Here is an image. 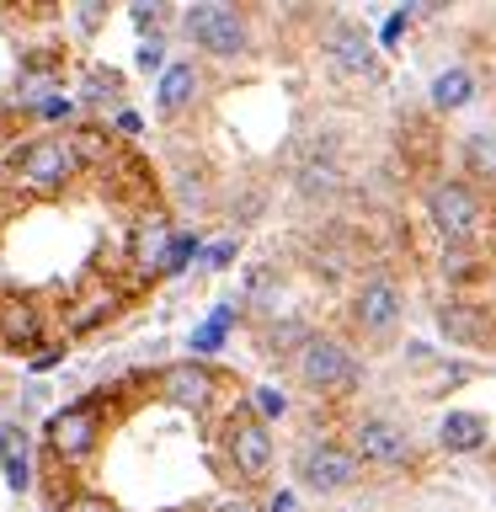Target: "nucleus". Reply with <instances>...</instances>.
Returning a JSON list of instances; mask_svg holds the SVG:
<instances>
[{
	"instance_id": "obj_1",
	"label": "nucleus",
	"mask_w": 496,
	"mask_h": 512,
	"mask_svg": "<svg viewBox=\"0 0 496 512\" xmlns=\"http://www.w3.org/2000/svg\"><path fill=\"white\" fill-rule=\"evenodd\" d=\"M11 171H16V182L32 187V192H64L70 176L80 171V150H75V139L38 134V139H27L11 150Z\"/></svg>"
},
{
	"instance_id": "obj_2",
	"label": "nucleus",
	"mask_w": 496,
	"mask_h": 512,
	"mask_svg": "<svg viewBox=\"0 0 496 512\" xmlns=\"http://www.w3.org/2000/svg\"><path fill=\"white\" fill-rule=\"evenodd\" d=\"M182 32H187L192 48H203V54H214V59H240L251 48V22L235 6H219V0L187 6L182 11Z\"/></svg>"
},
{
	"instance_id": "obj_3",
	"label": "nucleus",
	"mask_w": 496,
	"mask_h": 512,
	"mask_svg": "<svg viewBox=\"0 0 496 512\" xmlns=\"http://www.w3.org/2000/svg\"><path fill=\"white\" fill-rule=\"evenodd\" d=\"M294 475L304 491H320V496H336L347 486H358L363 464L352 459V448H336V443H304L299 459H294Z\"/></svg>"
},
{
	"instance_id": "obj_4",
	"label": "nucleus",
	"mask_w": 496,
	"mask_h": 512,
	"mask_svg": "<svg viewBox=\"0 0 496 512\" xmlns=\"http://www.w3.org/2000/svg\"><path fill=\"white\" fill-rule=\"evenodd\" d=\"M224 454H230L235 475L246 480V486L267 480V470H272V432H267V422H256L251 411H235L230 422H224Z\"/></svg>"
},
{
	"instance_id": "obj_5",
	"label": "nucleus",
	"mask_w": 496,
	"mask_h": 512,
	"mask_svg": "<svg viewBox=\"0 0 496 512\" xmlns=\"http://www.w3.org/2000/svg\"><path fill=\"white\" fill-rule=\"evenodd\" d=\"M96 443H102V411H96V400H75V406L48 416V448H54V459L80 464L86 454H96Z\"/></svg>"
},
{
	"instance_id": "obj_6",
	"label": "nucleus",
	"mask_w": 496,
	"mask_h": 512,
	"mask_svg": "<svg viewBox=\"0 0 496 512\" xmlns=\"http://www.w3.org/2000/svg\"><path fill=\"white\" fill-rule=\"evenodd\" d=\"M427 219L443 230L448 246H464L480 230V198L464 182H438L427 187Z\"/></svg>"
},
{
	"instance_id": "obj_7",
	"label": "nucleus",
	"mask_w": 496,
	"mask_h": 512,
	"mask_svg": "<svg viewBox=\"0 0 496 512\" xmlns=\"http://www.w3.org/2000/svg\"><path fill=\"white\" fill-rule=\"evenodd\" d=\"M299 379L310 384V390H347V384H358V363H352V352L342 342L310 336V342L299 347Z\"/></svg>"
},
{
	"instance_id": "obj_8",
	"label": "nucleus",
	"mask_w": 496,
	"mask_h": 512,
	"mask_svg": "<svg viewBox=\"0 0 496 512\" xmlns=\"http://www.w3.org/2000/svg\"><path fill=\"white\" fill-rule=\"evenodd\" d=\"M411 432L395 427L390 416H363L358 432H352V459L368 464H411Z\"/></svg>"
},
{
	"instance_id": "obj_9",
	"label": "nucleus",
	"mask_w": 496,
	"mask_h": 512,
	"mask_svg": "<svg viewBox=\"0 0 496 512\" xmlns=\"http://www.w3.org/2000/svg\"><path fill=\"white\" fill-rule=\"evenodd\" d=\"M352 320H358L368 336H384L400 320V288L390 278H368L358 288V299H352Z\"/></svg>"
},
{
	"instance_id": "obj_10",
	"label": "nucleus",
	"mask_w": 496,
	"mask_h": 512,
	"mask_svg": "<svg viewBox=\"0 0 496 512\" xmlns=\"http://www.w3.org/2000/svg\"><path fill=\"white\" fill-rule=\"evenodd\" d=\"M160 395L171 400V406H187V411H208V400H214V374H208L203 363H171L166 374H160Z\"/></svg>"
},
{
	"instance_id": "obj_11",
	"label": "nucleus",
	"mask_w": 496,
	"mask_h": 512,
	"mask_svg": "<svg viewBox=\"0 0 496 512\" xmlns=\"http://www.w3.org/2000/svg\"><path fill=\"white\" fill-rule=\"evenodd\" d=\"M0 470H6L11 491L32 486V432H27V422H16V416L0 422Z\"/></svg>"
},
{
	"instance_id": "obj_12",
	"label": "nucleus",
	"mask_w": 496,
	"mask_h": 512,
	"mask_svg": "<svg viewBox=\"0 0 496 512\" xmlns=\"http://www.w3.org/2000/svg\"><path fill=\"white\" fill-rule=\"evenodd\" d=\"M198 86H203V75H198V64L192 59H176V64H166V75H160V86H155V107L166 112V118H176L192 96H198Z\"/></svg>"
},
{
	"instance_id": "obj_13",
	"label": "nucleus",
	"mask_w": 496,
	"mask_h": 512,
	"mask_svg": "<svg viewBox=\"0 0 496 512\" xmlns=\"http://www.w3.org/2000/svg\"><path fill=\"white\" fill-rule=\"evenodd\" d=\"M326 54L336 70H352V75H363L368 64H374V48H368V32L363 27H352V22H336L326 32Z\"/></svg>"
},
{
	"instance_id": "obj_14",
	"label": "nucleus",
	"mask_w": 496,
	"mask_h": 512,
	"mask_svg": "<svg viewBox=\"0 0 496 512\" xmlns=\"http://www.w3.org/2000/svg\"><path fill=\"white\" fill-rule=\"evenodd\" d=\"M486 438H491V427H486V416H475V411H448L438 422V443L448 454H475Z\"/></svg>"
},
{
	"instance_id": "obj_15",
	"label": "nucleus",
	"mask_w": 496,
	"mask_h": 512,
	"mask_svg": "<svg viewBox=\"0 0 496 512\" xmlns=\"http://www.w3.org/2000/svg\"><path fill=\"white\" fill-rule=\"evenodd\" d=\"M38 336H43L38 310L32 304H6V315H0V347L27 352V347H38Z\"/></svg>"
},
{
	"instance_id": "obj_16",
	"label": "nucleus",
	"mask_w": 496,
	"mask_h": 512,
	"mask_svg": "<svg viewBox=\"0 0 496 512\" xmlns=\"http://www.w3.org/2000/svg\"><path fill=\"white\" fill-rule=\"evenodd\" d=\"M432 102H438L443 112H459V107H470L475 102V75L470 70H443V75H432Z\"/></svg>"
},
{
	"instance_id": "obj_17",
	"label": "nucleus",
	"mask_w": 496,
	"mask_h": 512,
	"mask_svg": "<svg viewBox=\"0 0 496 512\" xmlns=\"http://www.w3.org/2000/svg\"><path fill=\"white\" fill-rule=\"evenodd\" d=\"M230 320H235V299H224L219 310L208 315L198 331H192V352H214V347L224 342V331H230Z\"/></svg>"
},
{
	"instance_id": "obj_18",
	"label": "nucleus",
	"mask_w": 496,
	"mask_h": 512,
	"mask_svg": "<svg viewBox=\"0 0 496 512\" xmlns=\"http://www.w3.org/2000/svg\"><path fill=\"white\" fill-rule=\"evenodd\" d=\"M198 256V235L192 230H176L166 240V251H160V272H187V262Z\"/></svg>"
},
{
	"instance_id": "obj_19",
	"label": "nucleus",
	"mask_w": 496,
	"mask_h": 512,
	"mask_svg": "<svg viewBox=\"0 0 496 512\" xmlns=\"http://www.w3.org/2000/svg\"><path fill=\"white\" fill-rule=\"evenodd\" d=\"M251 406H256V422H272V416L288 411V395L272 390V384H256V390H251Z\"/></svg>"
},
{
	"instance_id": "obj_20",
	"label": "nucleus",
	"mask_w": 496,
	"mask_h": 512,
	"mask_svg": "<svg viewBox=\"0 0 496 512\" xmlns=\"http://www.w3.org/2000/svg\"><path fill=\"white\" fill-rule=\"evenodd\" d=\"M75 112V102L64 91H54V96H43V102H32V118H43V123H59V118H70Z\"/></svg>"
},
{
	"instance_id": "obj_21",
	"label": "nucleus",
	"mask_w": 496,
	"mask_h": 512,
	"mask_svg": "<svg viewBox=\"0 0 496 512\" xmlns=\"http://www.w3.org/2000/svg\"><path fill=\"white\" fill-rule=\"evenodd\" d=\"M64 512H118V507H112L102 491H75L70 502H64Z\"/></svg>"
},
{
	"instance_id": "obj_22",
	"label": "nucleus",
	"mask_w": 496,
	"mask_h": 512,
	"mask_svg": "<svg viewBox=\"0 0 496 512\" xmlns=\"http://www.w3.org/2000/svg\"><path fill=\"white\" fill-rule=\"evenodd\" d=\"M139 70H166V43L150 38V43H139V54H134Z\"/></svg>"
},
{
	"instance_id": "obj_23",
	"label": "nucleus",
	"mask_w": 496,
	"mask_h": 512,
	"mask_svg": "<svg viewBox=\"0 0 496 512\" xmlns=\"http://www.w3.org/2000/svg\"><path fill=\"white\" fill-rule=\"evenodd\" d=\"M230 256H235V240L224 235V240H214V246L203 251V267H208V272H219V267H230Z\"/></svg>"
},
{
	"instance_id": "obj_24",
	"label": "nucleus",
	"mask_w": 496,
	"mask_h": 512,
	"mask_svg": "<svg viewBox=\"0 0 496 512\" xmlns=\"http://www.w3.org/2000/svg\"><path fill=\"white\" fill-rule=\"evenodd\" d=\"M470 160H475V166H496V139L491 134H475L470 139Z\"/></svg>"
},
{
	"instance_id": "obj_25",
	"label": "nucleus",
	"mask_w": 496,
	"mask_h": 512,
	"mask_svg": "<svg viewBox=\"0 0 496 512\" xmlns=\"http://www.w3.org/2000/svg\"><path fill=\"white\" fill-rule=\"evenodd\" d=\"M112 91H118V75H112V70H91V91L86 96H112Z\"/></svg>"
},
{
	"instance_id": "obj_26",
	"label": "nucleus",
	"mask_w": 496,
	"mask_h": 512,
	"mask_svg": "<svg viewBox=\"0 0 496 512\" xmlns=\"http://www.w3.org/2000/svg\"><path fill=\"white\" fill-rule=\"evenodd\" d=\"M160 22V6H134V27L144 32V27H155Z\"/></svg>"
},
{
	"instance_id": "obj_27",
	"label": "nucleus",
	"mask_w": 496,
	"mask_h": 512,
	"mask_svg": "<svg viewBox=\"0 0 496 512\" xmlns=\"http://www.w3.org/2000/svg\"><path fill=\"white\" fill-rule=\"evenodd\" d=\"M267 512H299L294 491H278V496H272V502H267Z\"/></svg>"
},
{
	"instance_id": "obj_28",
	"label": "nucleus",
	"mask_w": 496,
	"mask_h": 512,
	"mask_svg": "<svg viewBox=\"0 0 496 512\" xmlns=\"http://www.w3.org/2000/svg\"><path fill=\"white\" fill-rule=\"evenodd\" d=\"M214 512H251V502H219Z\"/></svg>"
},
{
	"instance_id": "obj_29",
	"label": "nucleus",
	"mask_w": 496,
	"mask_h": 512,
	"mask_svg": "<svg viewBox=\"0 0 496 512\" xmlns=\"http://www.w3.org/2000/svg\"><path fill=\"white\" fill-rule=\"evenodd\" d=\"M0 224H6V198H0Z\"/></svg>"
}]
</instances>
